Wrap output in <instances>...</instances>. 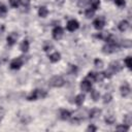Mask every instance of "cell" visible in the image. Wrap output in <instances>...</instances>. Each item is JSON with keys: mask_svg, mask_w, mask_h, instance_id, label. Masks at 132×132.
I'll use <instances>...</instances> for the list:
<instances>
[{"mask_svg": "<svg viewBox=\"0 0 132 132\" xmlns=\"http://www.w3.org/2000/svg\"><path fill=\"white\" fill-rule=\"evenodd\" d=\"M46 96H47V92H46V91H44V90H42V89H35V90L31 91V92L27 95L26 99H27L28 101H35V100H37V99H43V98H45Z\"/></svg>", "mask_w": 132, "mask_h": 132, "instance_id": "cell-1", "label": "cell"}, {"mask_svg": "<svg viewBox=\"0 0 132 132\" xmlns=\"http://www.w3.org/2000/svg\"><path fill=\"white\" fill-rule=\"evenodd\" d=\"M119 44L117 42H106L103 46H102V53L105 55H110L116 53L119 50Z\"/></svg>", "mask_w": 132, "mask_h": 132, "instance_id": "cell-2", "label": "cell"}, {"mask_svg": "<svg viewBox=\"0 0 132 132\" xmlns=\"http://www.w3.org/2000/svg\"><path fill=\"white\" fill-rule=\"evenodd\" d=\"M65 85V79L61 75H55L48 80V86L53 88H61Z\"/></svg>", "mask_w": 132, "mask_h": 132, "instance_id": "cell-3", "label": "cell"}, {"mask_svg": "<svg viewBox=\"0 0 132 132\" xmlns=\"http://www.w3.org/2000/svg\"><path fill=\"white\" fill-rule=\"evenodd\" d=\"M24 65V59L23 57H16L12 59L9 63V68L12 70H19L22 66Z\"/></svg>", "mask_w": 132, "mask_h": 132, "instance_id": "cell-4", "label": "cell"}, {"mask_svg": "<svg viewBox=\"0 0 132 132\" xmlns=\"http://www.w3.org/2000/svg\"><path fill=\"white\" fill-rule=\"evenodd\" d=\"M105 23H106L105 18H104L103 15H99V16H97V18L93 21V27H94L96 30L100 31V30H102V29L104 28Z\"/></svg>", "mask_w": 132, "mask_h": 132, "instance_id": "cell-5", "label": "cell"}, {"mask_svg": "<svg viewBox=\"0 0 132 132\" xmlns=\"http://www.w3.org/2000/svg\"><path fill=\"white\" fill-rule=\"evenodd\" d=\"M64 35V30L61 26H56L52 30V36L55 40H60Z\"/></svg>", "mask_w": 132, "mask_h": 132, "instance_id": "cell-6", "label": "cell"}, {"mask_svg": "<svg viewBox=\"0 0 132 132\" xmlns=\"http://www.w3.org/2000/svg\"><path fill=\"white\" fill-rule=\"evenodd\" d=\"M78 28H79V23H78V21L75 20V19L69 20V21L67 22V24H66V29H67V31H69V32H74V31H76Z\"/></svg>", "mask_w": 132, "mask_h": 132, "instance_id": "cell-7", "label": "cell"}, {"mask_svg": "<svg viewBox=\"0 0 132 132\" xmlns=\"http://www.w3.org/2000/svg\"><path fill=\"white\" fill-rule=\"evenodd\" d=\"M122 68H123V66H122V64L119 61H112L108 65V70H110L113 74L114 73H118L119 71H121Z\"/></svg>", "mask_w": 132, "mask_h": 132, "instance_id": "cell-8", "label": "cell"}, {"mask_svg": "<svg viewBox=\"0 0 132 132\" xmlns=\"http://www.w3.org/2000/svg\"><path fill=\"white\" fill-rule=\"evenodd\" d=\"M79 88H80V90L82 92H90L92 90V81L89 80V79H87V78H85L84 80L80 81Z\"/></svg>", "mask_w": 132, "mask_h": 132, "instance_id": "cell-9", "label": "cell"}, {"mask_svg": "<svg viewBox=\"0 0 132 132\" xmlns=\"http://www.w3.org/2000/svg\"><path fill=\"white\" fill-rule=\"evenodd\" d=\"M16 41H18V34L15 32H10L7 35V37H6V43H7V45L12 46V45H14L16 43Z\"/></svg>", "mask_w": 132, "mask_h": 132, "instance_id": "cell-10", "label": "cell"}, {"mask_svg": "<svg viewBox=\"0 0 132 132\" xmlns=\"http://www.w3.org/2000/svg\"><path fill=\"white\" fill-rule=\"evenodd\" d=\"M131 92V88H130V85L128 82H124L121 87H120V93L123 97H127Z\"/></svg>", "mask_w": 132, "mask_h": 132, "instance_id": "cell-11", "label": "cell"}, {"mask_svg": "<svg viewBox=\"0 0 132 132\" xmlns=\"http://www.w3.org/2000/svg\"><path fill=\"white\" fill-rule=\"evenodd\" d=\"M71 117H72L71 111H69L68 109H65V108L60 109L59 118H60L62 121H68V120H70V119H71Z\"/></svg>", "mask_w": 132, "mask_h": 132, "instance_id": "cell-12", "label": "cell"}, {"mask_svg": "<svg viewBox=\"0 0 132 132\" xmlns=\"http://www.w3.org/2000/svg\"><path fill=\"white\" fill-rule=\"evenodd\" d=\"M101 112H102V110H101L100 108H98V107H93L91 110H89L88 116H89L90 119H97V118H99V117L101 116Z\"/></svg>", "mask_w": 132, "mask_h": 132, "instance_id": "cell-13", "label": "cell"}, {"mask_svg": "<svg viewBox=\"0 0 132 132\" xmlns=\"http://www.w3.org/2000/svg\"><path fill=\"white\" fill-rule=\"evenodd\" d=\"M19 48H20V51L22 53H27L29 51V48H30V42H29V40L28 39H23L21 41V43H20Z\"/></svg>", "mask_w": 132, "mask_h": 132, "instance_id": "cell-14", "label": "cell"}, {"mask_svg": "<svg viewBox=\"0 0 132 132\" xmlns=\"http://www.w3.org/2000/svg\"><path fill=\"white\" fill-rule=\"evenodd\" d=\"M85 100H86V95H85L84 93H79V94H77V95L75 96V98H74V103H75L77 106H81V105L84 104Z\"/></svg>", "mask_w": 132, "mask_h": 132, "instance_id": "cell-15", "label": "cell"}, {"mask_svg": "<svg viewBox=\"0 0 132 132\" xmlns=\"http://www.w3.org/2000/svg\"><path fill=\"white\" fill-rule=\"evenodd\" d=\"M48 60L52 63H57L61 60V54L59 52H53L52 54L48 55Z\"/></svg>", "mask_w": 132, "mask_h": 132, "instance_id": "cell-16", "label": "cell"}, {"mask_svg": "<svg viewBox=\"0 0 132 132\" xmlns=\"http://www.w3.org/2000/svg\"><path fill=\"white\" fill-rule=\"evenodd\" d=\"M129 22L127 21V20H122L119 24H118V29H119V31H121V32H125L128 28H129Z\"/></svg>", "mask_w": 132, "mask_h": 132, "instance_id": "cell-17", "label": "cell"}, {"mask_svg": "<svg viewBox=\"0 0 132 132\" xmlns=\"http://www.w3.org/2000/svg\"><path fill=\"white\" fill-rule=\"evenodd\" d=\"M37 13H38V16L44 19V18H46V16L48 15V9H47L46 6H43V5H42V6H40V7L38 8Z\"/></svg>", "mask_w": 132, "mask_h": 132, "instance_id": "cell-18", "label": "cell"}, {"mask_svg": "<svg viewBox=\"0 0 132 132\" xmlns=\"http://www.w3.org/2000/svg\"><path fill=\"white\" fill-rule=\"evenodd\" d=\"M90 92H91V94H90L91 99H92L93 101H95V102L99 101V99H100V97H101L99 91H97V90H91Z\"/></svg>", "mask_w": 132, "mask_h": 132, "instance_id": "cell-19", "label": "cell"}, {"mask_svg": "<svg viewBox=\"0 0 132 132\" xmlns=\"http://www.w3.org/2000/svg\"><path fill=\"white\" fill-rule=\"evenodd\" d=\"M116 117L113 114H107L105 118H104V121L107 125H113L116 123Z\"/></svg>", "mask_w": 132, "mask_h": 132, "instance_id": "cell-20", "label": "cell"}, {"mask_svg": "<svg viewBox=\"0 0 132 132\" xmlns=\"http://www.w3.org/2000/svg\"><path fill=\"white\" fill-rule=\"evenodd\" d=\"M120 47H125V48H130L132 46V41L130 39H125V40H122L121 43L119 44Z\"/></svg>", "mask_w": 132, "mask_h": 132, "instance_id": "cell-21", "label": "cell"}, {"mask_svg": "<svg viewBox=\"0 0 132 132\" xmlns=\"http://www.w3.org/2000/svg\"><path fill=\"white\" fill-rule=\"evenodd\" d=\"M94 15H95V10H94L93 8L89 7V8H87V9L85 10V16H86L87 19H92Z\"/></svg>", "mask_w": 132, "mask_h": 132, "instance_id": "cell-22", "label": "cell"}, {"mask_svg": "<svg viewBox=\"0 0 132 132\" xmlns=\"http://www.w3.org/2000/svg\"><path fill=\"white\" fill-rule=\"evenodd\" d=\"M112 100V96L110 93H105L103 96H102V102L104 104H108L110 101Z\"/></svg>", "mask_w": 132, "mask_h": 132, "instance_id": "cell-23", "label": "cell"}, {"mask_svg": "<svg viewBox=\"0 0 132 132\" xmlns=\"http://www.w3.org/2000/svg\"><path fill=\"white\" fill-rule=\"evenodd\" d=\"M91 8H93L95 11L100 7V4H101V2H100V0H91Z\"/></svg>", "mask_w": 132, "mask_h": 132, "instance_id": "cell-24", "label": "cell"}, {"mask_svg": "<svg viewBox=\"0 0 132 132\" xmlns=\"http://www.w3.org/2000/svg\"><path fill=\"white\" fill-rule=\"evenodd\" d=\"M6 14H7V7L3 3H0V18H5Z\"/></svg>", "mask_w": 132, "mask_h": 132, "instance_id": "cell-25", "label": "cell"}, {"mask_svg": "<svg viewBox=\"0 0 132 132\" xmlns=\"http://www.w3.org/2000/svg\"><path fill=\"white\" fill-rule=\"evenodd\" d=\"M42 48H43V51H44V52H51V51L54 48V45H53V43H52V42L46 41V42H44V44H43Z\"/></svg>", "mask_w": 132, "mask_h": 132, "instance_id": "cell-26", "label": "cell"}, {"mask_svg": "<svg viewBox=\"0 0 132 132\" xmlns=\"http://www.w3.org/2000/svg\"><path fill=\"white\" fill-rule=\"evenodd\" d=\"M116 130L117 131H121V132H126L129 130V126L128 125H125V124H120L116 127Z\"/></svg>", "mask_w": 132, "mask_h": 132, "instance_id": "cell-27", "label": "cell"}, {"mask_svg": "<svg viewBox=\"0 0 132 132\" xmlns=\"http://www.w3.org/2000/svg\"><path fill=\"white\" fill-rule=\"evenodd\" d=\"M94 66H95L96 68H99V69H101V68L104 66V63H103V61H102L101 59H99V58H96V59L94 60Z\"/></svg>", "mask_w": 132, "mask_h": 132, "instance_id": "cell-28", "label": "cell"}, {"mask_svg": "<svg viewBox=\"0 0 132 132\" xmlns=\"http://www.w3.org/2000/svg\"><path fill=\"white\" fill-rule=\"evenodd\" d=\"M104 79V75L102 72H96L95 73V78H94V81H97V82H101L102 80Z\"/></svg>", "mask_w": 132, "mask_h": 132, "instance_id": "cell-29", "label": "cell"}, {"mask_svg": "<svg viewBox=\"0 0 132 132\" xmlns=\"http://www.w3.org/2000/svg\"><path fill=\"white\" fill-rule=\"evenodd\" d=\"M131 123H132V118H131V116H130V114H126V116H124V118H123V124L130 126Z\"/></svg>", "mask_w": 132, "mask_h": 132, "instance_id": "cell-30", "label": "cell"}, {"mask_svg": "<svg viewBox=\"0 0 132 132\" xmlns=\"http://www.w3.org/2000/svg\"><path fill=\"white\" fill-rule=\"evenodd\" d=\"M8 3L10 5V7H12V8H18L21 5L20 0H8Z\"/></svg>", "mask_w": 132, "mask_h": 132, "instance_id": "cell-31", "label": "cell"}, {"mask_svg": "<svg viewBox=\"0 0 132 132\" xmlns=\"http://www.w3.org/2000/svg\"><path fill=\"white\" fill-rule=\"evenodd\" d=\"M124 64L126 65V67H127V68L131 69V67H132V58H131L130 56L126 57V58H125V60H124Z\"/></svg>", "mask_w": 132, "mask_h": 132, "instance_id": "cell-32", "label": "cell"}, {"mask_svg": "<svg viewBox=\"0 0 132 132\" xmlns=\"http://www.w3.org/2000/svg\"><path fill=\"white\" fill-rule=\"evenodd\" d=\"M21 1V5L24 7V8H29L30 7V3H31V0H20Z\"/></svg>", "mask_w": 132, "mask_h": 132, "instance_id": "cell-33", "label": "cell"}, {"mask_svg": "<svg viewBox=\"0 0 132 132\" xmlns=\"http://www.w3.org/2000/svg\"><path fill=\"white\" fill-rule=\"evenodd\" d=\"M95 73H96V72L89 71V72H88V74H87V76H86V78H87V79H89V80H91V81L93 82V81H94V78H95Z\"/></svg>", "mask_w": 132, "mask_h": 132, "instance_id": "cell-34", "label": "cell"}, {"mask_svg": "<svg viewBox=\"0 0 132 132\" xmlns=\"http://www.w3.org/2000/svg\"><path fill=\"white\" fill-rule=\"evenodd\" d=\"M77 71H78L77 66H75V65H70L69 73H71V74H76V73H77Z\"/></svg>", "mask_w": 132, "mask_h": 132, "instance_id": "cell-35", "label": "cell"}, {"mask_svg": "<svg viewBox=\"0 0 132 132\" xmlns=\"http://www.w3.org/2000/svg\"><path fill=\"white\" fill-rule=\"evenodd\" d=\"M113 2H114V4L117 6H120V7L125 6V4H126V1L125 0H113Z\"/></svg>", "mask_w": 132, "mask_h": 132, "instance_id": "cell-36", "label": "cell"}, {"mask_svg": "<svg viewBox=\"0 0 132 132\" xmlns=\"http://www.w3.org/2000/svg\"><path fill=\"white\" fill-rule=\"evenodd\" d=\"M86 131H97V127L96 126H94L93 124H91V125H89L88 127H87V129H86Z\"/></svg>", "mask_w": 132, "mask_h": 132, "instance_id": "cell-37", "label": "cell"}, {"mask_svg": "<svg viewBox=\"0 0 132 132\" xmlns=\"http://www.w3.org/2000/svg\"><path fill=\"white\" fill-rule=\"evenodd\" d=\"M64 2H65V0H57V1H56L57 5H59V6H62V5L64 4Z\"/></svg>", "mask_w": 132, "mask_h": 132, "instance_id": "cell-38", "label": "cell"}, {"mask_svg": "<svg viewBox=\"0 0 132 132\" xmlns=\"http://www.w3.org/2000/svg\"><path fill=\"white\" fill-rule=\"evenodd\" d=\"M0 65H1V63H0Z\"/></svg>", "mask_w": 132, "mask_h": 132, "instance_id": "cell-39", "label": "cell"}]
</instances>
